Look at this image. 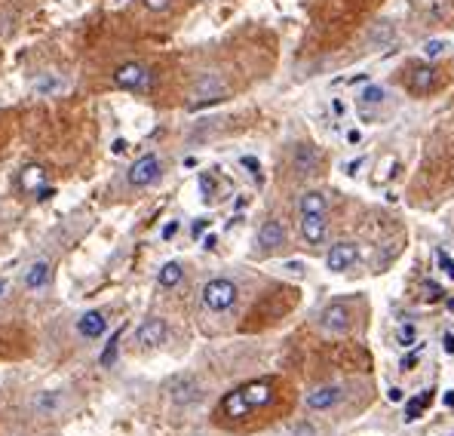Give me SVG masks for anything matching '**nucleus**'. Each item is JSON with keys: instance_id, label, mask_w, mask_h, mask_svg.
<instances>
[{"instance_id": "nucleus-1", "label": "nucleus", "mask_w": 454, "mask_h": 436, "mask_svg": "<svg viewBox=\"0 0 454 436\" xmlns=\"http://www.w3.org/2000/svg\"><path fill=\"white\" fill-rule=\"evenodd\" d=\"M236 298H240V289H236L234 280H227V276H215V280H209L206 286H203V305L206 310H212V314H225L236 305Z\"/></svg>"}, {"instance_id": "nucleus-2", "label": "nucleus", "mask_w": 454, "mask_h": 436, "mask_svg": "<svg viewBox=\"0 0 454 436\" xmlns=\"http://www.w3.org/2000/svg\"><path fill=\"white\" fill-rule=\"evenodd\" d=\"M160 175H163V160L157 154H144L126 169V184L135 190H144L160 182Z\"/></svg>"}, {"instance_id": "nucleus-3", "label": "nucleus", "mask_w": 454, "mask_h": 436, "mask_svg": "<svg viewBox=\"0 0 454 436\" xmlns=\"http://www.w3.org/2000/svg\"><path fill=\"white\" fill-rule=\"evenodd\" d=\"M114 83L120 89H129V92H148L150 83H154V71L141 62H123L120 68L114 71Z\"/></svg>"}, {"instance_id": "nucleus-4", "label": "nucleus", "mask_w": 454, "mask_h": 436, "mask_svg": "<svg viewBox=\"0 0 454 436\" xmlns=\"http://www.w3.org/2000/svg\"><path fill=\"white\" fill-rule=\"evenodd\" d=\"M225 96H227V83L221 80V74L209 71V74H203L200 80L194 83V98H190V108H203V105L221 102Z\"/></svg>"}, {"instance_id": "nucleus-5", "label": "nucleus", "mask_w": 454, "mask_h": 436, "mask_svg": "<svg viewBox=\"0 0 454 436\" xmlns=\"http://www.w3.org/2000/svg\"><path fill=\"white\" fill-rule=\"evenodd\" d=\"M319 326L328 335H347L353 329V310L347 301H332L326 310L319 314Z\"/></svg>"}, {"instance_id": "nucleus-6", "label": "nucleus", "mask_w": 454, "mask_h": 436, "mask_svg": "<svg viewBox=\"0 0 454 436\" xmlns=\"http://www.w3.org/2000/svg\"><path fill=\"white\" fill-rule=\"evenodd\" d=\"M169 400H172V406H179V408H188V406H194V402H200L203 400L200 381L190 378V375L175 378L172 384H169Z\"/></svg>"}, {"instance_id": "nucleus-7", "label": "nucleus", "mask_w": 454, "mask_h": 436, "mask_svg": "<svg viewBox=\"0 0 454 436\" xmlns=\"http://www.w3.org/2000/svg\"><path fill=\"white\" fill-rule=\"evenodd\" d=\"M359 259V246L353 240H341V243H334L332 249H328V255H326V268L328 270H334V274H341V270H347V268H353Z\"/></svg>"}, {"instance_id": "nucleus-8", "label": "nucleus", "mask_w": 454, "mask_h": 436, "mask_svg": "<svg viewBox=\"0 0 454 436\" xmlns=\"http://www.w3.org/2000/svg\"><path fill=\"white\" fill-rule=\"evenodd\" d=\"M341 400H344V391H341L338 384H322L317 391L307 393V408H310V412H328V408H334Z\"/></svg>"}, {"instance_id": "nucleus-9", "label": "nucleus", "mask_w": 454, "mask_h": 436, "mask_svg": "<svg viewBox=\"0 0 454 436\" xmlns=\"http://www.w3.org/2000/svg\"><path fill=\"white\" fill-rule=\"evenodd\" d=\"M166 338H169V326L163 320H157V316L144 320L141 326H138V332H135V341L141 347H160Z\"/></svg>"}, {"instance_id": "nucleus-10", "label": "nucleus", "mask_w": 454, "mask_h": 436, "mask_svg": "<svg viewBox=\"0 0 454 436\" xmlns=\"http://www.w3.org/2000/svg\"><path fill=\"white\" fill-rule=\"evenodd\" d=\"M298 228H301V240H304L307 246H322V243H326V234H328L326 215H301Z\"/></svg>"}, {"instance_id": "nucleus-11", "label": "nucleus", "mask_w": 454, "mask_h": 436, "mask_svg": "<svg viewBox=\"0 0 454 436\" xmlns=\"http://www.w3.org/2000/svg\"><path fill=\"white\" fill-rule=\"evenodd\" d=\"M258 246L264 252H276L280 246H286V224L276 221V218H267L258 228Z\"/></svg>"}, {"instance_id": "nucleus-12", "label": "nucleus", "mask_w": 454, "mask_h": 436, "mask_svg": "<svg viewBox=\"0 0 454 436\" xmlns=\"http://www.w3.org/2000/svg\"><path fill=\"white\" fill-rule=\"evenodd\" d=\"M240 393H242V400H246V406L255 412V408L271 406L276 391H273V384H271V381H252V384L240 387Z\"/></svg>"}, {"instance_id": "nucleus-13", "label": "nucleus", "mask_w": 454, "mask_h": 436, "mask_svg": "<svg viewBox=\"0 0 454 436\" xmlns=\"http://www.w3.org/2000/svg\"><path fill=\"white\" fill-rule=\"evenodd\" d=\"M49 280H52V261H46V259H37L34 264H28L22 274V286L31 289V292L49 286Z\"/></svg>"}, {"instance_id": "nucleus-14", "label": "nucleus", "mask_w": 454, "mask_h": 436, "mask_svg": "<svg viewBox=\"0 0 454 436\" xmlns=\"http://www.w3.org/2000/svg\"><path fill=\"white\" fill-rule=\"evenodd\" d=\"M319 151L313 148V144H298L295 148V154H292V166H295V173H301V175H313V173H319Z\"/></svg>"}, {"instance_id": "nucleus-15", "label": "nucleus", "mask_w": 454, "mask_h": 436, "mask_svg": "<svg viewBox=\"0 0 454 436\" xmlns=\"http://www.w3.org/2000/svg\"><path fill=\"white\" fill-rule=\"evenodd\" d=\"M393 41H396V25L390 19H378L365 34V46H372V50H381V46H387Z\"/></svg>"}, {"instance_id": "nucleus-16", "label": "nucleus", "mask_w": 454, "mask_h": 436, "mask_svg": "<svg viewBox=\"0 0 454 436\" xmlns=\"http://www.w3.org/2000/svg\"><path fill=\"white\" fill-rule=\"evenodd\" d=\"M104 329H108V320H104L102 310H87V314L77 320V332L83 338H102Z\"/></svg>"}, {"instance_id": "nucleus-17", "label": "nucleus", "mask_w": 454, "mask_h": 436, "mask_svg": "<svg viewBox=\"0 0 454 436\" xmlns=\"http://www.w3.org/2000/svg\"><path fill=\"white\" fill-rule=\"evenodd\" d=\"M298 212L301 215H326L328 212V200L322 190H304L298 200Z\"/></svg>"}, {"instance_id": "nucleus-18", "label": "nucleus", "mask_w": 454, "mask_h": 436, "mask_svg": "<svg viewBox=\"0 0 454 436\" xmlns=\"http://www.w3.org/2000/svg\"><path fill=\"white\" fill-rule=\"evenodd\" d=\"M46 182V169L41 163H28V166H22V173H19V184H22V190H41Z\"/></svg>"}, {"instance_id": "nucleus-19", "label": "nucleus", "mask_w": 454, "mask_h": 436, "mask_svg": "<svg viewBox=\"0 0 454 436\" xmlns=\"http://www.w3.org/2000/svg\"><path fill=\"white\" fill-rule=\"evenodd\" d=\"M433 87H436V71H433L430 65H420V68L411 71V89L418 92V96H427Z\"/></svg>"}, {"instance_id": "nucleus-20", "label": "nucleus", "mask_w": 454, "mask_h": 436, "mask_svg": "<svg viewBox=\"0 0 454 436\" xmlns=\"http://www.w3.org/2000/svg\"><path fill=\"white\" fill-rule=\"evenodd\" d=\"M181 280H184V268L179 261H166L160 268V274H157V283H160L163 289H175Z\"/></svg>"}, {"instance_id": "nucleus-21", "label": "nucleus", "mask_w": 454, "mask_h": 436, "mask_svg": "<svg viewBox=\"0 0 454 436\" xmlns=\"http://www.w3.org/2000/svg\"><path fill=\"white\" fill-rule=\"evenodd\" d=\"M221 412H225L227 418H242V415H249L252 408L246 406V400H242L240 391H230L225 400H221Z\"/></svg>"}, {"instance_id": "nucleus-22", "label": "nucleus", "mask_w": 454, "mask_h": 436, "mask_svg": "<svg viewBox=\"0 0 454 436\" xmlns=\"http://www.w3.org/2000/svg\"><path fill=\"white\" fill-rule=\"evenodd\" d=\"M62 402H65V396L58 393V391H43V393L34 400V408H37L41 415H56L58 408H62Z\"/></svg>"}, {"instance_id": "nucleus-23", "label": "nucleus", "mask_w": 454, "mask_h": 436, "mask_svg": "<svg viewBox=\"0 0 454 436\" xmlns=\"http://www.w3.org/2000/svg\"><path fill=\"white\" fill-rule=\"evenodd\" d=\"M433 402V391H424L420 396H414V400L405 402V421H418L420 418V412H424L427 406Z\"/></svg>"}, {"instance_id": "nucleus-24", "label": "nucleus", "mask_w": 454, "mask_h": 436, "mask_svg": "<svg viewBox=\"0 0 454 436\" xmlns=\"http://www.w3.org/2000/svg\"><path fill=\"white\" fill-rule=\"evenodd\" d=\"M120 338H123V329H117V332L111 335V341H108V345H104L102 356H98V362H102L104 369H111V366H114V360H117V345H120Z\"/></svg>"}, {"instance_id": "nucleus-25", "label": "nucleus", "mask_w": 454, "mask_h": 436, "mask_svg": "<svg viewBox=\"0 0 454 436\" xmlns=\"http://www.w3.org/2000/svg\"><path fill=\"white\" fill-rule=\"evenodd\" d=\"M62 87H65V83L58 80L56 74H43V77H37V80H34V89L41 92V96H56Z\"/></svg>"}, {"instance_id": "nucleus-26", "label": "nucleus", "mask_w": 454, "mask_h": 436, "mask_svg": "<svg viewBox=\"0 0 454 436\" xmlns=\"http://www.w3.org/2000/svg\"><path fill=\"white\" fill-rule=\"evenodd\" d=\"M384 87H378V83H368V87L359 92V105H365V108H372V105H381L384 102Z\"/></svg>"}, {"instance_id": "nucleus-27", "label": "nucleus", "mask_w": 454, "mask_h": 436, "mask_svg": "<svg viewBox=\"0 0 454 436\" xmlns=\"http://www.w3.org/2000/svg\"><path fill=\"white\" fill-rule=\"evenodd\" d=\"M399 345H402V347H414V345H418V338H414V326H411V323H405V326L399 329Z\"/></svg>"}, {"instance_id": "nucleus-28", "label": "nucleus", "mask_w": 454, "mask_h": 436, "mask_svg": "<svg viewBox=\"0 0 454 436\" xmlns=\"http://www.w3.org/2000/svg\"><path fill=\"white\" fill-rule=\"evenodd\" d=\"M445 46H449L445 41H427V43H424V56H427V58L442 56V52H445Z\"/></svg>"}, {"instance_id": "nucleus-29", "label": "nucleus", "mask_w": 454, "mask_h": 436, "mask_svg": "<svg viewBox=\"0 0 454 436\" xmlns=\"http://www.w3.org/2000/svg\"><path fill=\"white\" fill-rule=\"evenodd\" d=\"M141 6L150 12H166L169 6H172V0H141Z\"/></svg>"}, {"instance_id": "nucleus-30", "label": "nucleus", "mask_w": 454, "mask_h": 436, "mask_svg": "<svg viewBox=\"0 0 454 436\" xmlns=\"http://www.w3.org/2000/svg\"><path fill=\"white\" fill-rule=\"evenodd\" d=\"M436 259H439V264H442V270H445V274H449L451 280H454V259H451V255L445 252V249H439V252H436Z\"/></svg>"}, {"instance_id": "nucleus-31", "label": "nucleus", "mask_w": 454, "mask_h": 436, "mask_svg": "<svg viewBox=\"0 0 454 436\" xmlns=\"http://www.w3.org/2000/svg\"><path fill=\"white\" fill-rule=\"evenodd\" d=\"M200 188H203V194H206V200L212 197V190H215V182L209 175H200Z\"/></svg>"}, {"instance_id": "nucleus-32", "label": "nucleus", "mask_w": 454, "mask_h": 436, "mask_svg": "<svg viewBox=\"0 0 454 436\" xmlns=\"http://www.w3.org/2000/svg\"><path fill=\"white\" fill-rule=\"evenodd\" d=\"M439 298H442V289L436 283H427V301H439Z\"/></svg>"}, {"instance_id": "nucleus-33", "label": "nucleus", "mask_w": 454, "mask_h": 436, "mask_svg": "<svg viewBox=\"0 0 454 436\" xmlns=\"http://www.w3.org/2000/svg\"><path fill=\"white\" fill-rule=\"evenodd\" d=\"M52 194H56V188H46V184H43L41 190H34V200H37V203H43V200H49Z\"/></svg>"}, {"instance_id": "nucleus-34", "label": "nucleus", "mask_w": 454, "mask_h": 436, "mask_svg": "<svg viewBox=\"0 0 454 436\" xmlns=\"http://www.w3.org/2000/svg\"><path fill=\"white\" fill-rule=\"evenodd\" d=\"M242 166H246L249 169V173H252V175H258V160H255V157H242Z\"/></svg>"}, {"instance_id": "nucleus-35", "label": "nucleus", "mask_w": 454, "mask_h": 436, "mask_svg": "<svg viewBox=\"0 0 454 436\" xmlns=\"http://www.w3.org/2000/svg\"><path fill=\"white\" fill-rule=\"evenodd\" d=\"M295 436H317V430H313V424H298L295 427Z\"/></svg>"}, {"instance_id": "nucleus-36", "label": "nucleus", "mask_w": 454, "mask_h": 436, "mask_svg": "<svg viewBox=\"0 0 454 436\" xmlns=\"http://www.w3.org/2000/svg\"><path fill=\"white\" fill-rule=\"evenodd\" d=\"M175 230H179V221H169L166 228H163V240H172V237H175Z\"/></svg>"}, {"instance_id": "nucleus-37", "label": "nucleus", "mask_w": 454, "mask_h": 436, "mask_svg": "<svg viewBox=\"0 0 454 436\" xmlns=\"http://www.w3.org/2000/svg\"><path fill=\"white\" fill-rule=\"evenodd\" d=\"M442 345H445V353H454V335L451 332L442 338Z\"/></svg>"}, {"instance_id": "nucleus-38", "label": "nucleus", "mask_w": 454, "mask_h": 436, "mask_svg": "<svg viewBox=\"0 0 454 436\" xmlns=\"http://www.w3.org/2000/svg\"><path fill=\"white\" fill-rule=\"evenodd\" d=\"M414 362H418V350H414L411 356H405V360H402V369H414Z\"/></svg>"}, {"instance_id": "nucleus-39", "label": "nucleus", "mask_w": 454, "mask_h": 436, "mask_svg": "<svg viewBox=\"0 0 454 436\" xmlns=\"http://www.w3.org/2000/svg\"><path fill=\"white\" fill-rule=\"evenodd\" d=\"M359 138H363V135H359V129H350V132H347V142H350V144H359Z\"/></svg>"}, {"instance_id": "nucleus-40", "label": "nucleus", "mask_w": 454, "mask_h": 436, "mask_svg": "<svg viewBox=\"0 0 454 436\" xmlns=\"http://www.w3.org/2000/svg\"><path fill=\"white\" fill-rule=\"evenodd\" d=\"M123 151H126V142H123V138H117V142H114V154H123Z\"/></svg>"}, {"instance_id": "nucleus-41", "label": "nucleus", "mask_w": 454, "mask_h": 436, "mask_svg": "<svg viewBox=\"0 0 454 436\" xmlns=\"http://www.w3.org/2000/svg\"><path fill=\"white\" fill-rule=\"evenodd\" d=\"M359 166H363V160H353V163H347V173H356Z\"/></svg>"}, {"instance_id": "nucleus-42", "label": "nucleus", "mask_w": 454, "mask_h": 436, "mask_svg": "<svg viewBox=\"0 0 454 436\" xmlns=\"http://www.w3.org/2000/svg\"><path fill=\"white\" fill-rule=\"evenodd\" d=\"M203 230H206V221H196V224H194V237L203 234Z\"/></svg>"}, {"instance_id": "nucleus-43", "label": "nucleus", "mask_w": 454, "mask_h": 436, "mask_svg": "<svg viewBox=\"0 0 454 436\" xmlns=\"http://www.w3.org/2000/svg\"><path fill=\"white\" fill-rule=\"evenodd\" d=\"M390 400L399 402V400H402V391H396V387H393V391H390Z\"/></svg>"}, {"instance_id": "nucleus-44", "label": "nucleus", "mask_w": 454, "mask_h": 436, "mask_svg": "<svg viewBox=\"0 0 454 436\" xmlns=\"http://www.w3.org/2000/svg\"><path fill=\"white\" fill-rule=\"evenodd\" d=\"M445 402H449V406H454V393H445Z\"/></svg>"}, {"instance_id": "nucleus-45", "label": "nucleus", "mask_w": 454, "mask_h": 436, "mask_svg": "<svg viewBox=\"0 0 454 436\" xmlns=\"http://www.w3.org/2000/svg\"><path fill=\"white\" fill-rule=\"evenodd\" d=\"M445 305H449V310H454V298H449V301H445Z\"/></svg>"}, {"instance_id": "nucleus-46", "label": "nucleus", "mask_w": 454, "mask_h": 436, "mask_svg": "<svg viewBox=\"0 0 454 436\" xmlns=\"http://www.w3.org/2000/svg\"><path fill=\"white\" fill-rule=\"evenodd\" d=\"M3 289H6V286H3V283H0V295H3Z\"/></svg>"}, {"instance_id": "nucleus-47", "label": "nucleus", "mask_w": 454, "mask_h": 436, "mask_svg": "<svg viewBox=\"0 0 454 436\" xmlns=\"http://www.w3.org/2000/svg\"><path fill=\"white\" fill-rule=\"evenodd\" d=\"M16 436H19V433H16Z\"/></svg>"}]
</instances>
